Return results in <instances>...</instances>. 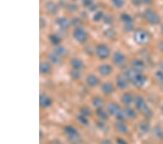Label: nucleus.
<instances>
[{
	"label": "nucleus",
	"instance_id": "4468645a",
	"mask_svg": "<svg viewBox=\"0 0 163 144\" xmlns=\"http://www.w3.org/2000/svg\"><path fill=\"white\" fill-rule=\"evenodd\" d=\"M47 58L49 61L51 63H52L53 65L56 66H61L62 64V58L58 56L54 52L48 53Z\"/></svg>",
	"mask_w": 163,
	"mask_h": 144
},
{
	"label": "nucleus",
	"instance_id": "423d86ee",
	"mask_svg": "<svg viewBox=\"0 0 163 144\" xmlns=\"http://www.w3.org/2000/svg\"><path fill=\"white\" fill-rule=\"evenodd\" d=\"M144 17L147 21L152 25H157L160 22V18L159 15L151 9H147L144 11Z\"/></svg>",
	"mask_w": 163,
	"mask_h": 144
},
{
	"label": "nucleus",
	"instance_id": "f8f14e48",
	"mask_svg": "<svg viewBox=\"0 0 163 144\" xmlns=\"http://www.w3.org/2000/svg\"><path fill=\"white\" fill-rule=\"evenodd\" d=\"M131 67L136 71L142 73L146 69V64L141 59H134L131 63Z\"/></svg>",
	"mask_w": 163,
	"mask_h": 144
},
{
	"label": "nucleus",
	"instance_id": "37998d69",
	"mask_svg": "<svg viewBox=\"0 0 163 144\" xmlns=\"http://www.w3.org/2000/svg\"><path fill=\"white\" fill-rule=\"evenodd\" d=\"M83 4H84L85 7H90L92 4V0H83Z\"/></svg>",
	"mask_w": 163,
	"mask_h": 144
},
{
	"label": "nucleus",
	"instance_id": "9b49d317",
	"mask_svg": "<svg viewBox=\"0 0 163 144\" xmlns=\"http://www.w3.org/2000/svg\"><path fill=\"white\" fill-rule=\"evenodd\" d=\"M70 64L72 66V68H73V69L78 70V71L84 69V68H85L86 66L84 62L81 58L77 57L72 58L70 60Z\"/></svg>",
	"mask_w": 163,
	"mask_h": 144
},
{
	"label": "nucleus",
	"instance_id": "f704fd0d",
	"mask_svg": "<svg viewBox=\"0 0 163 144\" xmlns=\"http://www.w3.org/2000/svg\"><path fill=\"white\" fill-rule=\"evenodd\" d=\"M97 126L98 127V128L100 130L103 131V132H107V131H108V130H109L107 124L104 123V121H102V120H99V121L97 122Z\"/></svg>",
	"mask_w": 163,
	"mask_h": 144
},
{
	"label": "nucleus",
	"instance_id": "49530a36",
	"mask_svg": "<svg viewBox=\"0 0 163 144\" xmlns=\"http://www.w3.org/2000/svg\"><path fill=\"white\" fill-rule=\"evenodd\" d=\"M158 48H159V50L163 53V41L159 42V45H158Z\"/></svg>",
	"mask_w": 163,
	"mask_h": 144
},
{
	"label": "nucleus",
	"instance_id": "e433bc0d",
	"mask_svg": "<svg viewBox=\"0 0 163 144\" xmlns=\"http://www.w3.org/2000/svg\"><path fill=\"white\" fill-rule=\"evenodd\" d=\"M155 77H156L157 82L159 84L163 85V71H157L155 73Z\"/></svg>",
	"mask_w": 163,
	"mask_h": 144
},
{
	"label": "nucleus",
	"instance_id": "c9c22d12",
	"mask_svg": "<svg viewBox=\"0 0 163 144\" xmlns=\"http://www.w3.org/2000/svg\"><path fill=\"white\" fill-rule=\"evenodd\" d=\"M77 120H78L81 124H83V125H88L89 124V119H87V117H86V116L83 115V114H78V115L77 116Z\"/></svg>",
	"mask_w": 163,
	"mask_h": 144
},
{
	"label": "nucleus",
	"instance_id": "4be33fe9",
	"mask_svg": "<svg viewBox=\"0 0 163 144\" xmlns=\"http://www.w3.org/2000/svg\"><path fill=\"white\" fill-rule=\"evenodd\" d=\"M135 98L131 93H125L123 94L121 97L122 103H124L126 106H129L134 101Z\"/></svg>",
	"mask_w": 163,
	"mask_h": 144
},
{
	"label": "nucleus",
	"instance_id": "72a5a7b5",
	"mask_svg": "<svg viewBox=\"0 0 163 144\" xmlns=\"http://www.w3.org/2000/svg\"><path fill=\"white\" fill-rule=\"evenodd\" d=\"M104 12H103L102 11H98V12H96V13L94 15L93 21L97 23V22H99L102 19H104Z\"/></svg>",
	"mask_w": 163,
	"mask_h": 144
},
{
	"label": "nucleus",
	"instance_id": "c85d7f7f",
	"mask_svg": "<svg viewBox=\"0 0 163 144\" xmlns=\"http://www.w3.org/2000/svg\"><path fill=\"white\" fill-rule=\"evenodd\" d=\"M149 125L147 122H142L139 124V130L142 133H147L149 131Z\"/></svg>",
	"mask_w": 163,
	"mask_h": 144
},
{
	"label": "nucleus",
	"instance_id": "2f4dec72",
	"mask_svg": "<svg viewBox=\"0 0 163 144\" xmlns=\"http://www.w3.org/2000/svg\"><path fill=\"white\" fill-rule=\"evenodd\" d=\"M70 77L73 79H75V80H79L82 77V73L78 70L73 69L72 71H70Z\"/></svg>",
	"mask_w": 163,
	"mask_h": 144
},
{
	"label": "nucleus",
	"instance_id": "58836bf2",
	"mask_svg": "<svg viewBox=\"0 0 163 144\" xmlns=\"http://www.w3.org/2000/svg\"><path fill=\"white\" fill-rule=\"evenodd\" d=\"M123 29H124L126 32H131V31H134V23H125L124 26H123Z\"/></svg>",
	"mask_w": 163,
	"mask_h": 144
},
{
	"label": "nucleus",
	"instance_id": "c03bdc74",
	"mask_svg": "<svg viewBox=\"0 0 163 144\" xmlns=\"http://www.w3.org/2000/svg\"><path fill=\"white\" fill-rule=\"evenodd\" d=\"M116 143L117 144H128L126 140L123 138H118L116 139Z\"/></svg>",
	"mask_w": 163,
	"mask_h": 144
},
{
	"label": "nucleus",
	"instance_id": "6e6552de",
	"mask_svg": "<svg viewBox=\"0 0 163 144\" xmlns=\"http://www.w3.org/2000/svg\"><path fill=\"white\" fill-rule=\"evenodd\" d=\"M52 99L46 93H41L39 96V106L41 109H47L52 105Z\"/></svg>",
	"mask_w": 163,
	"mask_h": 144
},
{
	"label": "nucleus",
	"instance_id": "2eb2a0df",
	"mask_svg": "<svg viewBox=\"0 0 163 144\" xmlns=\"http://www.w3.org/2000/svg\"><path fill=\"white\" fill-rule=\"evenodd\" d=\"M86 82L87 84L92 87H95L100 84V79L99 77L94 73H90L87 76Z\"/></svg>",
	"mask_w": 163,
	"mask_h": 144
},
{
	"label": "nucleus",
	"instance_id": "a18cd8bd",
	"mask_svg": "<svg viewBox=\"0 0 163 144\" xmlns=\"http://www.w3.org/2000/svg\"><path fill=\"white\" fill-rule=\"evenodd\" d=\"M101 144H112V143L109 139H104V140H102Z\"/></svg>",
	"mask_w": 163,
	"mask_h": 144
},
{
	"label": "nucleus",
	"instance_id": "4c0bfd02",
	"mask_svg": "<svg viewBox=\"0 0 163 144\" xmlns=\"http://www.w3.org/2000/svg\"><path fill=\"white\" fill-rule=\"evenodd\" d=\"M112 4L117 8H122L124 6V1L123 0H112Z\"/></svg>",
	"mask_w": 163,
	"mask_h": 144
},
{
	"label": "nucleus",
	"instance_id": "a211bd4d",
	"mask_svg": "<svg viewBox=\"0 0 163 144\" xmlns=\"http://www.w3.org/2000/svg\"><path fill=\"white\" fill-rule=\"evenodd\" d=\"M56 23L58 26H59L60 29H62V30H67L70 27V25L71 23L70 21H69L65 17H60V18H58L56 20Z\"/></svg>",
	"mask_w": 163,
	"mask_h": 144
},
{
	"label": "nucleus",
	"instance_id": "7c9ffc66",
	"mask_svg": "<svg viewBox=\"0 0 163 144\" xmlns=\"http://www.w3.org/2000/svg\"><path fill=\"white\" fill-rule=\"evenodd\" d=\"M64 132H65V134L67 135V136L71 135H74L78 133V130L77 129L73 126H70V125H67V126H65V128H64Z\"/></svg>",
	"mask_w": 163,
	"mask_h": 144
},
{
	"label": "nucleus",
	"instance_id": "ddd939ff",
	"mask_svg": "<svg viewBox=\"0 0 163 144\" xmlns=\"http://www.w3.org/2000/svg\"><path fill=\"white\" fill-rule=\"evenodd\" d=\"M101 90L104 95H109L115 92V87L112 82H106L101 85Z\"/></svg>",
	"mask_w": 163,
	"mask_h": 144
},
{
	"label": "nucleus",
	"instance_id": "f03ea898",
	"mask_svg": "<svg viewBox=\"0 0 163 144\" xmlns=\"http://www.w3.org/2000/svg\"><path fill=\"white\" fill-rule=\"evenodd\" d=\"M107 112L109 115L115 117L117 120V121L123 122L126 118L124 111L122 110L120 106L117 103H109L107 106Z\"/></svg>",
	"mask_w": 163,
	"mask_h": 144
},
{
	"label": "nucleus",
	"instance_id": "f257e3e1",
	"mask_svg": "<svg viewBox=\"0 0 163 144\" xmlns=\"http://www.w3.org/2000/svg\"><path fill=\"white\" fill-rule=\"evenodd\" d=\"M135 106L146 118H151L153 116V112L145 102V100L141 95H137L134 99Z\"/></svg>",
	"mask_w": 163,
	"mask_h": 144
},
{
	"label": "nucleus",
	"instance_id": "a878e982",
	"mask_svg": "<svg viewBox=\"0 0 163 144\" xmlns=\"http://www.w3.org/2000/svg\"><path fill=\"white\" fill-rule=\"evenodd\" d=\"M48 38H49V40L50 43H51V45H54V46L56 47L58 46V45H60L62 40H61L59 36L57 35V34H50V35H49Z\"/></svg>",
	"mask_w": 163,
	"mask_h": 144
},
{
	"label": "nucleus",
	"instance_id": "412c9836",
	"mask_svg": "<svg viewBox=\"0 0 163 144\" xmlns=\"http://www.w3.org/2000/svg\"><path fill=\"white\" fill-rule=\"evenodd\" d=\"M53 52L62 58L66 57L67 54H68V50H67V48H65V46H62V45H58L54 48Z\"/></svg>",
	"mask_w": 163,
	"mask_h": 144
},
{
	"label": "nucleus",
	"instance_id": "393cba45",
	"mask_svg": "<svg viewBox=\"0 0 163 144\" xmlns=\"http://www.w3.org/2000/svg\"><path fill=\"white\" fill-rule=\"evenodd\" d=\"M123 111H124L126 117H128L130 120H135V119L137 117V114H136V112H135L134 109H132V108L130 107V106L125 107Z\"/></svg>",
	"mask_w": 163,
	"mask_h": 144
},
{
	"label": "nucleus",
	"instance_id": "c756f323",
	"mask_svg": "<svg viewBox=\"0 0 163 144\" xmlns=\"http://www.w3.org/2000/svg\"><path fill=\"white\" fill-rule=\"evenodd\" d=\"M153 132L155 137L159 140L163 139V129L159 126H155L153 129Z\"/></svg>",
	"mask_w": 163,
	"mask_h": 144
},
{
	"label": "nucleus",
	"instance_id": "cd10ccee",
	"mask_svg": "<svg viewBox=\"0 0 163 144\" xmlns=\"http://www.w3.org/2000/svg\"><path fill=\"white\" fill-rule=\"evenodd\" d=\"M103 34H104V37H105L106 38L109 39V40L114 39L116 37V35H117L116 31L114 30L113 29H112V28H108V29H105V30L104 31V32H103Z\"/></svg>",
	"mask_w": 163,
	"mask_h": 144
},
{
	"label": "nucleus",
	"instance_id": "6ab92c4d",
	"mask_svg": "<svg viewBox=\"0 0 163 144\" xmlns=\"http://www.w3.org/2000/svg\"><path fill=\"white\" fill-rule=\"evenodd\" d=\"M115 128L116 131L120 132V134L127 135L129 132V130H128V126L123 121H117L115 124Z\"/></svg>",
	"mask_w": 163,
	"mask_h": 144
},
{
	"label": "nucleus",
	"instance_id": "79ce46f5",
	"mask_svg": "<svg viewBox=\"0 0 163 144\" xmlns=\"http://www.w3.org/2000/svg\"><path fill=\"white\" fill-rule=\"evenodd\" d=\"M104 23H105L106 24L111 25L113 23L114 19H113V18L111 16V15H107V16H105L104 18Z\"/></svg>",
	"mask_w": 163,
	"mask_h": 144
},
{
	"label": "nucleus",
	"instance_id": "0eeeda50",
	"mask_svg": "<svg viewBox=\"0 0 163 144\" xmlns=\"http://www.w3.org/2000/svg\"><path fill=\"white\" fill-rule=\"evenodd\" d=\"M112 60L117 67H124L127 63L125 55L120 51H117L114 53L112 55Z\"/></svg>",
	"mask_w": 163,
	"mask_h": 144
},
{
	"label": "nucleus",
	"instance_id": "dca6fc26",
	"mask_svg": "<svg viewBox=\"0 0 163 144\" xmlns=\"http://www.w3.org/2000/svg\"><path fill=\"white\" fill-rule=\"evenodd\" d=\"M116 84L120 90H125L128 87V81L127 80L124 75H118L116 77Z\"/></svg>",
	"mask_w": 163,
	"mask_h": 144
},
{
	"label": "nucleus",
	"instance_id": "20e7f679",
	"mask_svg": "<svg viewBox=\"0 0 163 144\" xmlns=\"http://www.w3.org/2000/svg\"><path fill=\"white\" fill-rule=\"evenodd\" d=\"M73 37L78 43L83 45L87 42L88 38V33L84 28L79 26L76 27L73 31Z\"/></svg>",
	"mask_w": 163,
	"mask_h": 144
},
{
	"label": "nucleus",
	"instance_id": "5701e85b",
	"mask_svg": "<svg viewBox=\"0 0 163 144\" xmlns=\"http://www.w3.org/2000/svg\"><path fill=\"white\" fill-rule=\"evenodd\" d=\"M45 8H46V11L48 12H49L51 15H54L58 12V6L55 3H54L53 1H48L46 4H45Z\"/></svg>",
	"mask_w": 163,
	"mask_h": 144
},
{
	"label": "nucleus",
	"instance_id": "7ed1b4c3",
	"mask_svg": "<svg viewBox=\"0 0 163 144\" xmlns=\"http://www.w3.org/2000/svg\"><path fill=\"white\" fill-rule=\"evenodd\" d=\"M134 41L137 45H144L149 43L150 40V36L147 31L139 29L135 31L134 35Z\"/></svg>",
	"mask_w": 163,
	"mask_h": 144
},
{
	"label": "nucleus",
	"instance_id": "b1692460",
	"mask_svg": "<svg viewBox=\"0 0 163 144\" xmlns=\"http://www.w3.org/2000/svg\"><path fill=\"white\" fill-rule=\"evenodd\" d=\"M67 140L71 144H81L83 141V138L79 133H76L71 135H68Z\"/></svg>",
	"mask_w": 163,
	"mask_h": 144
},
{
	"label": "nucleus",
	"instance_id": "473e14b6",
	"mask_svg": "<svg viewBox=\"0 0 163 144\" xmlns=\"http://www.w3.org/2000/svg\"><path fill=\"white\" fill-rule=\"evenodd\" d=\"M120 20L125 23H133V18L130 15L127 13H123L120 15Z\"/></svg>",
	"mask_w": 163,
	"mask_h": 144
},
{
	"label": "nucleus",
	"instance_id": "9d476101",
	"mask_svg": "<svg viewBox=\"0 0 163 144\" xmlns=\"http://www.w3.org/2000/svg\"><path fill=\"white\" fill-rule=\"evenodd\" d=\"M98 72L101 76L107 77V76H110L113 72V68L110 64L104 63L99 66Z\"/></svg>",
	"mask_w": 163,
	"mask_h": 144
},
{
	"label": "nucleus",
	"instance_id": "603ef678",
	"mask_svg": "<svg viewBox=\"0 0 163 144\" xmlns=\"http://www.w3.org/2000/svg\"><path fill=\"white\" fill-rule=\"evenodd\" d=\"M73 1H76V0H73Z\"/></svg>",
	"mask_w": 163,
	"mask_h": 144
},
{
	"label": "nucleus",
	"instance_id": "39448f33",
	"mask_svg": "<svg viewBox=\"0 0 163 144\" xmlns=\"http://www.w3.org/2000/svg\"><path fill=\"white\" fill-rule=\"evenodd\" d=\"M95 53L100 60H105L110 55V48L106 44H99L95 48Z\"/></svg>",
	"mask_w": 163,
	"mask_h": 144
},
{
	"label": "nucleus",
	"instance_id": "bb28decb",
	"mask_svg": "<svg viewBox=\"0 0 163 144\" xmlns=\"http://www.w3.org/2000/svg\"><path fill=\"white\" fill-rule=\"evenodd\" d=\"M92 106L95 107L96 109H99V108L103 107L104 105V102H103L102 98H100L99 96H94L93 97L92 100Z\"/></svg>",
	"mask_w": 163,
	"mask_h": 144
},
{
	"label": "nucleus",
	"instance_id": "09e8293b",
	"mask_svg": "<svg viewBox=\"0 0 163 144\" xmlns=\"http://www.w3.org/2000/svg\"><path fill=\"white\" fill-rule=\"evenodd\" d=\"M133 2H134V4L136 5H139V4H142V0H133Z\"/></svg>",
	"mask_w": 163,
	"mask_h": 144
},
{
	"label": "nucleus",
	"instance_id": "ea45409f",
	"mask_svg": "<svg viewBox=\"0 0 163 144\" xmlns=\"http://www.w3.org/2000/svg\"><path fill=\"white\" fill-rule=\"evenodd\" d=\"M81 114L86 116V117H88V116H90L92 114V112H91L90 109L89 107L84 106V107H82L81 109Z\"/></svg>",
	"mask_w": 163,
	"mask_h": 144
},
{
	"label": "nucleus",
	"instance_id": "de8ad7c7",
	"mask_svg": "<svg viewBox=\"0 0 163 144\" xmlns=\"http://www.w3.org/2000/svg\"><path fill=\"white\" fill-rule=\"evenodd\" d=\"M97 8V4H92V6H91V7H89V9H90L91 11L96 10Z\"/></svg>",
	"mask_w": 163,
	"mask_h": 144
},
{
	"label": "nucleus",
	"instance_id": "a19ab883",
	"mask_svg": "<svg viewBox=\"0 0 163 144\" xmlns=\"http://www.w3.org/2000/svg\"><path fill=\"white\" fill-rule=\"evenodd\" d=\"M70 23H71V24L73 25V26H76V27H79L81 25V23H82V21L78 18H73V19L71 20V21H70Z\"/></svg>",
	"mask_w": 163,
	"mask_h": 144
},
{
	"label": "nucleus",
	"instance_id": "3c124183",
	"mask_svg": "<svg viewBox=\"0 0 163 144\" xmlns=\"http://www.w3.org/2000/svg\"><path fill=\"white\" fill-rule=\"evenodd\" d=\"M162 113H163V106H162Z\"/></svg>",
	"mask_w": 163,
	"mask_h": 144
},
{
	"label": "nucleus",
	"instance_id": "aec40b11",
	"mask_svg": "<svg viewBox=\"0 0 163 144\" xmlns=\"http://www.w3.org/2000/svg\"><path fill=\"white\" fill-rule=\"evenodd\" d=\"M96 114L99 120H102V121L106 122L109 120V114L103 107L96 109Z\"/></svg>",
	"mask_w": 163,
	"mask_h": 144
},
{
	"label": "nucleus",
	"instance_id": "8fccbe9b",
	"mask_svg": "<svg viewBox=\"0 0 163 144\" xmlns=\"http://www.w3.org/2000/svg\"><path fill=\"white\" fill-rule=\"evenodd\" d=\"M161 32H162V34H163V25L162 26H161Z\"/></svg>",
	"mask_w": 163,
	"mask_h": 144
},
{
	"label": "nucleus",
	"instance_id": "1a4fd4ad",
	"mask_svg": "<svg viewBox=\"0 0 163 144\" xmlns=\"http://www.w3.org/2000/svg\"><path fill=\"white\" fill-rule=\"evenodd\" d=\"M146 82H147V77L142 73L137 72L133 81L131 82V84L138 88H141L146 84Z\"/></svg>",
	"mask_w": 163,
	"mask_h": 144
},
{
	"label": "nucleus",
	"instance_id": "f3484780",
	"mask_svg": "<svg viewBox=\"0 0 163 144\" xmlns=\"http://www.w3.org/2000/svg\"><path fill=\"white\" fill-rule=\"evenodd\" d=\"M52 71V67L51 64L47 61H41L39 64V71L44 75H46L50 73Z\"/></svg>",
	"mask_w": 163,
	"mask_h": 144
}]
</instances>
